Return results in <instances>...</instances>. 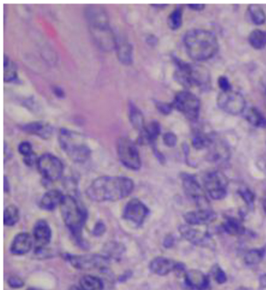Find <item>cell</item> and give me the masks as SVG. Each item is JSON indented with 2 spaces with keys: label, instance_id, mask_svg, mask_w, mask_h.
Listing matches in <instances>:
<instances>
[{
  "label": "cell",
  "instance_id": "6da1fadb",
  "mask_svg": "<svg viewBox=\"0 0 266 290\" xmlns=\"http://www.w3.org/2000/svg\"><path fill=\"white\" fill-rule=\"evenodd\" d=\"M134 182L125 176H101L89 185L86 194L95 202H115L130 195Z\"/></svg>",
  "mask_w": 266,
  "mask_h": 290
},
{
  "label": "cell",
  "instance_id": "7a4b0ae2",
  "mask_svg": "<svg viewBox=\"0 0 266 290\" xmlns=\"http://www.w3.org/2000/svg\"><path fill=\"white\" fill-rule=\"evenodd\" d=\"M86 17L90 34L98 47L105 51L116 48L118 39L110 27L104 9L98 5H90L86 9Z\"/></svg>",
  "mask_w": 266,
  "mask_h": 290
},
{
  "label": "cell",
  "instance_id": "3957f363",
  "mask_svg": "<svg viewBox=\"0 0 266 290\" xmlns=\"http://www.w3.org/2000/svg\"><path fill=\"white\" fill-rule=\"evenodd\" d=\"M183 42L189 57L197 61L209 59L218 50L216 35L204 29L190 30L185 34Z\"/></svg>",
  "mask_w": 266,
  "mask_h": 290
},
{
  "label": "cell",
  "instance_id": "277c9868",
  "mask_svg": "<svg viewBox=\"0 0 266 290\" xmlns=\"http://www.w3.org/2000/svg\"><path fill=\"white\" fill-rule=\"evenodd\" d=\"M59 138L64 152L73 161L81 163L90 157V148L80 133L69 129H61Z\"/></svg>",
  "mask_w": 266,
  "mask_h": 290
},
{
  "label": "cell",
  "instance_id": "5b68a950",
  "mask_svg": "<svg viewBox=\"0 0 266 290\" xmlns=\"http://www.w3.org/2000/svg\"><path fill=\"white\" fill-rule=\"evenodd\" d=\"M60 206L64 223L72 234L79 237L86 221V213L75 198L70 195L64 196Z\"/></svg>",
  "mask_w": 266,
  "mask_h": 290
},
{
  "label": "cell",
  "instance_id": "8992f818",
  "mask_svg": "<svg viewBox=\"0 0 266 290\" xmlns=\"http://www.w3.org/2000/svg\"><path fill=\"white\" fill-rule=\"evenodd\" d=\"M117 150L122 164L128 169L137 171L141 167L140 154L136 143L130 138L122 137L117 144Z\"/></svg>",
  "mask_w": 266,
  "mask_h": 290
},
{
  "label": "cell",
  "instance_id": "52a82bcc",
  "mask_svg": "<svg viewBox=\"0 0 266 290\" xmlns=\"http://www.w3.org/2000/svg\"><path fill=\"white\" fill-rule=\"evenodd\" d=\"M201 67H195L186 63L178 62L177 79L183 86H201L208 81V74Z\"/></svg>",
  "mask_w": 266,
  "mask_h": 290
},
{
  "label": "cell",
  "instance_id": "ba28073f",
  "mask_svg": "<svg viewBox=\"0 0 266 290\" xmlns=\"http://www.w3.org/2000/svg\"><path fill=\"white\" fill-rule=\"evenodd\" d=\"M173 105L189 120L195 121L199 117L200 109V100L190 91H183L178 92L174 98Z\"/></svg>",
  "mask_w": 266,
  "mask_h": 290
},
{
  "label": "cell",
  "instance_id": "9c48e42d",
  "mask_svg": "<svg viewBox=\"0 0 266 290\" xmlns=\"http://www.w3.org/2000/svg\"><path fill=\"white\" fill-rule=\"evenodd\" d=\"M217 104L224 112L232 115L243 113L246 109L244 97L240 93L233 90L221 91L217 97Z\"/></svg>",
  "mask_w": 266,
  "mask_h": 290
},
{
  "label": "cell",
  "instance_id": "30bf717a",
  "mask_svg": "<svg viewBox=\"0 0 266 290\" xmlns=\"http://www.w3.org/2000/svg\"><path fill=\"white\" fill-rule=\"evenodd\" d=\"M204 188L213 199H223L227 193L228 181L221 172L213 171L208 172L204 178Z\"/></svg>",
  "mask_w": 266,
  "mask_h": 290
},
{
  "label": "cell",
  "instance_id": "8fae6325",
  "mask_svg": "<svg viewBox=\"0 0 266 290\" xmlns=\"http://www.w3.org/2000/svg\"><path fill=\"white\" fill-rule=\"evenodd\" d=\"M37 167L43 177L48 181H57L61 177L64 165L59 158L52 154H44L37 159Z\"/></svg>",
  "mask_w": 266,
  "mask_h": 290
},
{
  "label": "cell",
  "instance_id": "7c38bea8",
  "mask_svg": "<svg viewBox=\"0 0 266 290\" xmlns=\"http://www.w3.org/2000/svg\"><path fill=\"white\" fill-rule=\"evenodd\" d=\"M66 259L72 266L80 270H93L106 268L109 259L101 255H83V256H74V255H66Z\"/></svg>",
  "mask_w": 266,
  "mask_h": 290
},
{
  "label": "cell",
  "instance_id": "4fadbf2b",
  "mask_svg": "<svg viewBox=\"0 0 266 290\" xmlns=\"http://www.w3.org/2000/svg\"><path fill=\"white\" fill-rule=\"evenodd\" d=\"M182 181H183V189L187 196L195 201L200 210L208 209L209 201L207 199L206 195L204 193L199 181L196 180L195 176L189 174H183L182 175Z\"/></svg>",
  "mask_w": 266,
  "mask_h": 290
},
{
  "label": "cell",
  "instance_id": "5bb4252c",
  "mask_svg": "<svg viewBox=\"0 0 266 290\" xmlns=\"http://www.w3.org/2000/svg\"><path fill=\"white\" fill-rule=\"evenodd\" d=\"M179 232L186 240H188L193 245L215 249V241L206 232H202L190 225H181L179 227Z\"/></svg>",
  "mask_w": 266,
  "mask_h": 290
},
{
  "label": "cell",
  "instance_id": "9a60e30c",
  "mask_svg": "<svg viewBox=\"0 0 266 290\" xmlns=\"http://www.w3.org/2000/svg\"><path fill=\"white\" fill-rule=\"evenodd\" d=\"M148 214V208L140 200L134 198L131 199L124 208L123 216L124 219L132 222L136 225H141Z\"/></svg>",
  "mask_w": 266,
  "mask_h": 290
},
{
  "label": "cell",
  "instance_id": "2e32d148",
  "mask_svg": "<svg viewBox=\"0 0 266 290\" xmlns=\"http://www.w3.org/2000/svg\"><path fill=\"white\" fill-rule=\"evenodd\" d=\"M188 225H206L212 224L216 219V214L209 209L188 212L183 216Z\"/></svg>",
  "mask_w": 266,
  "mask_h": 290
},
{
  "label": "cell",
  "instance_id": "e0dca14e",
  "mask_svg": "<svg viewBox=\"0 0 266 290\" xmlns=\"http://www.w3.org/2000/svg\"><path fill=\"white\" fill-rule=\"evenodd\" d=\"M34 240L36 241V252H40L50 242L52 231L50 226L45 220H39L34 226Z\"/></svg>",
  "mask_w": 266,
  "mask_h": 290
},
{
  "label": "cell",
  "instance_id": "ac0fdd59",
  "mask_svg": "<svg viewBox=\"0 0 266 290\" xmlns=\"http://www.w3.org/2000/svg\"><path fill=\"white\" fill-rule=\"evenodd\" d=\"M186 284L194 290H211L209 278L199 270H189L185 273Z\"/></svg>",
  "mask_w": 266,
  "mask_h": 290
},
{
  "label": "cell",
  "instance_id": "d6986e66",
  "mask_svg": "<svg viewBox=\"0 0 266 290\" xmlns=\"http://www.w3.org/2000/svg\"><path fill=\"white\" fill-rule=\"evenodd\" d=\"M178 262L166 257H157L150 263V271L159 276H166L172 272H176Z\"/></svg>",
  "mask_w": 266,
  "mask_h": 290
},
{
  "label": "cell",
  "instance_id": "ffe728a7",
  "mask_svg": "<svg viewBox=\"0 0 266 290\" xmlns=\"http://www.w3.org/2000/svg\"><path fill=\"white\" fill-rule=\"evenodd\" d=\"M207 149L209 150L208 159L211 161H225L229 157V151L226 145L221 141L216 140L214 138Z\"/></svg>",
  "mask_w": 266,
  "mask_h": 290
},
{
  "label": "cell",
  "instance_id": "44dd1931",
  "mask_svg": "<svg viewBox=\"0 0 266 290\" xmlns=\"http://www.w3.org/2000/svg\"><path fill=\"white\" fill-rule=\"evenodd\" d=\"M32 247V239L27 233H20L14 237L10 251L14 255H24Z\"/></svg>",
  "mask_w": 266,
  "mask_h": 290
},
{
  "label": "cell",
  "instance_id": "7402d4cb",
  "mask_svg": "<svg viewBox=\"0 0 266 290\" xmlns=\"http://www.w3.org/2000/svg\"><path fill=\"white\" fill-rule=\"evenodd\" d=\"M63 195L61 192L59 190H50L43 196V198L41 199L40 206L43 210H54L55 208L58 207L62 202Z\"/></svg>",
  "mask_w": 266,
  "mask_h": 290
},
{
  "label": "cell",
  "instance_id": "603a6c76",
  "mask_svg": "<svg viewBox=\"0 0 266 290\" xmlns=\"http://www.w3.org/2000/svg\"><path fill=\"white\" fill-rule=\"evenodd\" d=\"M161 133V126L157 121H151L145 125L140 133V142L141 143H154Z\"/></svg>",
  "mask_w": 266,
  "mask_h": 290
},
{
  "label": "cell",
  "instance_id": "cb8c5ba5",
  "mask_svg": "<svg viewBox=\"0 0 266 290\" xmlns=\"http://www.w3.org/2000/svg\"><path fill=\"white\" fill-rule=\"evenodd\" d=\"M23 129L27 133L35 134L43 138H49L52 132L50 124L44 121H33L31 123L26 124Z\"/></svg>",
  "mask_w": 266,
  "mask_h": 290
},
{
  "label": "cell",
  "instance_id": "d4e9b609",
  "mask_svg": "<svg viewBox=\"0 0 266 290\" xmlns=\"http://www.w3.org/2000/svg\"><path fill=\"white\" fill-rule=\"evenodd\" d=\"M116 50L120 62L124 65H130L133 61V48L130 43L125 39L120 38L117 40Z\"/></svg>",
  "mask_w": 266,
  "mask_h": 290
},
{
  "label": "cell",
  "instance_id": "484cf974",
  "mask_svg": "<svg viewBox=\"0 0 266 290\" xmlns=\"http://www.w3.org/2000/svg\"><path fill=\"white\" fill-rule=\"evenodd\" d=\"M128 117L132 126L139 132L142 131L145 128V120L142 112L133 102L128 103Z\"/></svg>",
  "mask_w": 266,
  "mask_h": 290
},
{
  "label": "cell",
  "instance_id": "4316f807",
  "mask_svg": "<svg viewBox=\"0 0 266 290\" xmlns=\"http://www.w3.org/2000/svg\"><path fill=\"white\" fill-rule=\"evenodd\" d=\"M243 113L248 121L254 126L265 128L266 118L256 107H251L249 108L246 107Z\"/></svg>",
  "mask_w": 266,
  "mask_h": 290
},
{
  "label": "cell",
  "instance_id": "83f0119b",
  "mask_svg": "<svg viewBox=\"0 0 266 290\" xmlns=\"http://www.w3.org/2000/svg\"><path fill=\"white\" fill-rule=\"evenodd\" d=\"M224 231L231 236H241L245 232V228L242 222L235 218H227L223 224Z\"/></svg>",
  "mask_w": 266,
  "mask_h": 290
},
{
  "label": "cell",
  "instance_id": "f1b7e54d",
  "mask_svg": "<svg viewBox=\"0 0 266 290\" xmlns=\"http://www.w3.org/2000/svg\"><path fill=\"white\" fill-rule=\"evenodd\" d=\"M248 14L254 24L262 25L265 22V12L259 5H250L248 8Z\"/></svg>",
  "mask_w": 266,
  "mask_h": 290
},
{
  "label": "cell",
  "instance_id": "f546056e",
  "mask_svg": "<svg viewBox=\"0 0 266 290\" xmlns=\"http://www.w3.org/2000/svg\"><path fill=\"white\" fill-rule=\"evenodd\" d=\"M80 285L82 290H102L103 283L98 277L86 275L80 281Z\"/></svg>",
  "mask_w": 266,
  "mask_h": 290
},
{
  "label": "cell",
  "instance_id": "4dcf8cb0",
  "mask_svg": "<svg viewBox=\"0 0 266 290\" xmlns=\"http://www.w3.org/2000/svg\"><path fill=\"white\" fill-rule=\"evenodd\" d=\"M17 79L16 65L5 55L4 57V80L5 82H11Z\"/></svg>",
  "mask_w": 266,
  "mask_h": 290
},
{
  "label": "cell",
  "instance_id": "1f68e13d",
  "mask_svg": "<svg viewBox=\"0 0 266 290\" xmlns=\"http://www.w3.org/2000/svg\"><path fill=\"white\" fill-rule=\"evenodd\" d=\"M250 43L253 48L256 49H262L266 46V32L265 31L256 29L250 33L249 37Z\"/></svg>",
  "mask_w": 266,
  "mask_h": 290
},
{
  "label": "cell",
  "instance_id": "d6a6232c",
  "mask_svg": "<svg viewBox=\"0 0 266 290\" xmlns=\"http://www.w3.org/2000/svg\"><path fill=\"white\" fill-rule=\"evenodd\" d=\"M19 210L14 205L5 208L4 212V224L5 225L13 226L19 220Z\"/></svg>",
  "mask_w": 266,
  "mask_h": 290
},
{
  "label": "cell",
  "instance_id": "836d02e7",
  "mask_svg": "<svg viewBox=\"0 0 266 290\" xmlns=\"http://www.w3.org/2000/svg\"><path fill=\"white\" fill-rule=\"evenodd\" d=\"M105 257L108 259L119 258L124 253V246L119 243L110 242L105 245Z\"/></svg>",
  "mask_w": 266,
  "mask_h": 290
},
{
  "label": "cell",
  "instance_id": "e575fe53",
  "mask_svg": "<svg viewBox=\"0 0 266 290\" xmlns=\"http://www.w3.org/2000/svg\"><path fill=\"white\" fill-rule=\"evenodd\" d=\"M264 254H265V248L250 251V252H247V254L245 255V262L250 266L257 265V264L261 262Z\"/></svg>",
  "mask_w": 266,
  "mask_h": 290
},
{
  "label": "cell",
  "instance_id": "d590c367",
  "mask_svg": "<svg viewBox=\"0 0 266 290\" xmlns=\"http://www.w3.org/2000/svg\"><path fill=\"white\" fill-rule=\"evenodd\" d=\"M183 19V12L181 8H176L168 17V25L170 28L176 30L179 28L182 25Z\"/></svg>",
  "mask_w": 266,
  "mask_h": 290
},
{
  "label": "cell",
  "instance_id": "8d00e7d4",
  "mask_svg": "<svg viewBox=\"0 0 266 290\" xmlns=\"http://www.w3.org/2000/svg\"><path fill=\"white\" fill-rule=\"evenodd\" d=\"M212 274L213 278H215V280L217 282V283H226V275L225 273H224L223 270L218 266V265H215L212 269Z\"/></svg>",
  "mask_w": 266,
  "mask_h": 290
},
{
  "label": "cell",
  "instance_id": "74e56055",
  "mask_svg": "<svg viewBox=\"0 0 266 290\" xmlns=\"http://www.w3.org/2000/svg\"><path fill=\"white\" fill-rule=\"evenodd\" d=\"M239 194H240L243 201L246 202V204L250 208H253L254 202V193L249 188H242L239 191Z\"/></svg>",
  "mask_w": 266,
  "mask_h": 290
},
{
  "label": "cell",
  "instance_id": "f35d334b",
  "mask_svg": "<svg viewBox=\"0 0 266 290\" xmlns=\"http://www.w3.org/2000/svg\"><path fill=\"white\" fill-rule=\"evenodd\" d=\"M19 152L24 156V158L29 157V156L34 155L32 146L27 141H24V142L20 143Z\"/></svg>",
  "mask_w": 266,
  "mask_h": 290
},
{
  "label": "cell",
  "instance_id": "ab89813d",
  "mask_svg": "<svg viewBox=\"0 0 266 290\" xmlns=\"http://www.w3.org/2000/svg\"><path fill=\"white\" fill-rule=\"evenodd\" d=\"M163 141H164L165 144L166 146L174 147L176 145L178 138H177V136L174 133L168 132V133H166L163 135Z\"/></svg>",
  "mask_w": 266,
  "mask_h": 290
},
{
  "label": "cell",
  "instance_id": "60d3db41",
  "mask_svg": "<svg viewBox=\"0 0 266 290\" xmlns=\"http://www.w3.org/2000/svg\"><path fill=\"white\" fill-rule=\"evenodd\" d=\"M8 283L10 287L13 288H20L24 286V281L17 276L10 277L8 280Z\"/></svg>",
  "mask_w": 266,
  "mask_h": 290
},
{
  "label": "cell",
  "instance_id": "b9f144b4",
  "mask_svg": "<svg viewBox=\"0 0 266 290\" xmlns=\"http://www.w3.org/2000/svg\"><path fill=\"white\" fill-rule=\"evenodd\" d=\"M157 109L159 110L160 112L163 114H168L171 112L172 109L174 108V105L169 104V103L157 102Z\"/></svg>",
  "mask_w": 266,
  "mask_h": 290
},
{
  "label": "cell",
  "instance_id": "7bdbcfd3",
  "mask_svg": "<svg viewBox=\"0 0 266 290\" xmlns=\"http://www.w3.org/2000/svg\"><path fill=\"white\" fill-rule=\"evenodd\" d=\"M219 86L221 87L222 91H229V90H232L231 89V85L229 83V80H228L227 78L225 76H221L219 78Z\"/></svg>",
  "mask_w": 266,
  "mask_h": 290
},
{
  "label": "cell",
  "instance_id": "ee69618b",
  "mask_svg": "<svg viewBox=\"0 0 266 290\" xmlns=\"http://www.w3.org/2000/svg\"><path fill=\"white\" fill-rule=\"evenodd\" d=\"M105 231H106V227H105L104 224L102 222H98V224H96L93 234L95 236H101L104 234Z\"/></svg>",
  "mask_w": 266,
  "mask_h": 290
},
{
  "label": "cell",
  "instance_id": "f6af8a7d",
  "mask_svg": "<svg viewBox=\"0 0 266 290\" xmlns=\"http://www.w3.org/2000/svg\"><path fill=\"white\" fill-rule=\"evenodd\" d=\"M174 239L173 238V236H168L166 238V240H165L164 245L167 248L171 247V246H173V245H174Z\"/></svg>",
  "mask_w": 266,
  "mask_h": 290
},
{
  "label": "cell",
  "instance_id": "bcb514c9",
  "mask_svg": "<svg viewBox=\"0 0 266 290\" xmlns=\"http://www.w3.org/2000/svg\"><path fill=\"white\" fill-rule=\"evenodd\" d=\"M53 91H54L55 95L59 96V97H63L64 95V91H63V89L60 88V87L55 86L54 88H53Z\"/></svg>",
  "mask_w": 266,
  "mask_h": 290
},
{
  "label": "cell",
  "instance_id": "7dc6e473",
  "mask_svg": "<svg viewBox=\"0 0 266 290\" xmlns=\"http://www.w3.org/2000/svg\"><path fill=\"white\" fill-rule=\"evenodd\" d=\"M259 284L262 288H266V274L259 278Z\"/></svg>",
  "mask_w": 266,
  "mask_h": 290
},
{
  "label": "cell",
  "instance_id": "c3c4849f",
  "mask_svg": "<svg viewBox=\"0 0 266 290\" xmlns=\"http://www.w3.org/2000/svg\"><path fill=\"white\" fill-rule=\"evenodd\" d=\"M188 6L194 10H201L204 7V5H188Z\"/></svg>",
  "mask_w": 266,
  "mask_h": 290
},
{
  "label": "cell",
  "instance_id": "681fc988",
  "mask_svg": "<svg viewBox=\"0 0 266 290\" xmlns=\"http://www.w3.org/2000/svg\"><path fill=\"white\" fill-rule=\"evenodd\" d=\"M9 189H10V185H9V181L7 180V177L5 176V192H9Z\"/></svg>",
  "mask_w": 266,
  "mask_h": 290
},
{
  "label": "cell",
  "instance_id": "f907efd6",
  "mask_svg": "<svg viewBox=\"0 0 266 290\" xmlns=\"http://www.w3.org/2000/svg\"><path fill=\"white\" fill-rule=\"evenodd\" d=\"M263 208H264V213L266 214V199L263 202Z\"/></svg>",
  "mask_w": 266,
  "mask_h": 290
},
{
  "label": "cell",
  "instance_id": "816d5d0a",
  "mask_svg": "<svg viewBox=\"0 0 266 290\" xmlns=\"http://www.w3.org/2000/svg\"><path fill=\"white\" fill-rule=\"evenodd\" d=\"M237 290H249L248 288H243V287H240V288H238Z\"/></svg>",
  "mask_w": 266,
  "mask_h": 290
},
{
  "label": "cell",
  "instance_id": "f5cc1de1",
  "mask_svg": "<svg viewBox=\"0 0 266 290\" xmlns=\"http://www.w3.org/2000/svg\"><path fill=\"white\" fill-rule=\"evenodd\" d=\"M27 290H42V289H39V288H28V289Z\"/></svg>",
  "mask_w": 266,
  "mask_h": 290
},
{
  "label": "cell",
  "instance_id": "db71d44e",
  "mask_svg": "<svg viewBox=\"0 0 266 290\" xmlns=\"http://www.w3.org/2000/svg\"><path fill=\"white\" fill-rule=\"evenodd\" d=\"M153 6H166V5H152Z\"/></svg>",
  "mask_w": 266,
  "mask_h": 290
}]
</instances>
